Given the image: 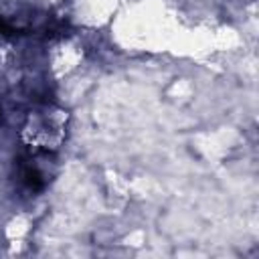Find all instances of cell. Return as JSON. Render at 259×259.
I'll return each mask as SVG.
<instances>
[{
  "instance_id": "cell-1",
  "label": "cell",
  "mask_w": 259,
  "mask_h": 259,
  "mask_svg": "<svg viewBox=\"0 0 259 259\" xmlns=\"http://www.w3.org/2000/svg\"><path fill=\"white\" fill-rule=\"evenodd\" d=\"M0 115H2V113H0Z\"/></svg>"
}]
</instances>
